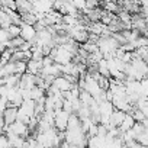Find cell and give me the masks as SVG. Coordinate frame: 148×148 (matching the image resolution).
<instances>
[{
  "instance_id": "1",
  "label": "cell",
  "mask_w": 148,
  "mask_h": 148,
  "mask_svg": "<svg viewBox=\"0 0 148 148\" xmlns=\"http://www.w3.org/2000/svg\"><path fill=\"white\" fill-rule=\"evenodd\" d=\"M49 57L54 60L55 64H58V65H65V64L73 62L74 54H71L70 51H67L65 48H62L61 45H58V47H54V48L51 49Z\"/></svg>"
},
{
  "instance_id": "20",
  "label": "cell",
  "mask_w": 148,
  "mask_h": 148,
  "mask_svg": "<svg viewBox=\"0 0 148 148\" xmlns=\"http://www.w3.org/2000/svg\"><path fill=\"white\" fill-rule=\"evenodd\" d=\"M122 148H128V147H125V145H123V147H122Z\"/></svg>"
},
{
  "instance_id": "9",
  "label": "cell",
  "mask_w": 148,
  "mask_h": 148,
  "mask_svg": "<svg viewBox=\"0 0 148 148\" xmlns=\"http://www.w3.org/2000/svg\"><path fill=\"white\" fill-rule=\"evenodd\" d=\"M134 125H135V119H134L132 113H126L125 119H123L122 123L119 125V131H121L122 134H123V132H128V131H131V129L134 128Z\"/></svg>"
},
{
  "instance_id": "10",
  "label": "cell",
  "mask_w": 148,
  "mask_h": 148,
  "mask_svg": "<svg viewBox=\"0 0 148 148\" xmlns=\"http://www.w3.org/2000/svg\"><path fill=\"white\" fill-rule=\"evenodd\" d=\"M13 25V21H12V18L0 8V28L2 29H8L9 26H12Z\"/></svg>"
},
{
  "instance_id": "13",
  "label": "cell",
  "mask_w": 148,
  "mask_h": 148,
  "mask_svg": "<svg viewBox=\"0 0 148 148\" xmlns=\"http://www.w3.org/2000/svg\"><path fill=\"white\" fill-rule=\"evenodd\" d=\"M102 6L105 8V12L106 13H119V3H115V2H105L102 3Z\"/></svg>"
},
{
  "instance_id": "15",
  "label": "cell",
  "mask_w": 148,
  "mask_h": 148,
  "mask_svg": "<svg viewBox=\"0 0 148 148\" xmlns=\"http://www.w3.org/2000/svg\"><path fill=\"white\" fill-rule=\"evenodd\" d=\"M26 62L28 61H15V64H16V74H18V76H22V74L26 73Z\"/></svg>"
},
{
  "instance_id": "8",
  "label": "cell",
  "mask_w": 148,
  "mask_h": 148,
  "mask_svg": "<svg viewBox=\"0 0 148 148\" xmlns=\"http://www.w3.org/2000/svg\"><path fill=\"white\" fill-rule=\"evenodd\" d=\"M42 61H35V60H29L26 62V73L32 74V76H39L41 70H42Z\"/></svg>"
},
{
  "instance_id": "17",
  "label": "cell",
  "mask_w": 148,
  "mask_h": 148,
  "mask_svg": "<svg viewBox=\"0 0 148 148\" xmlns=\"http://www.w3.org/2000/svg\"><path fill=\"white\" fill-rule=\"evenodd\" d=\"M71 5L74 6V9H76L77 12H83L86 9V2L84 0H73Z\"/></svg>"
},
{
  "instance_id": "2",
  "label": "cell",
  "mask_w": 148,
  "mask_h": 148,
  "mask_svg": "<svg viewBox=\"0 0 148 148\" xmlns=\"http://www.w3.org/2000/svg\"><path fill=\"white\" fill-rule=\"evenodd\" d=\"M70 113L65 112L64 109H57L55 110V116H54V128L58 132H65L67 126H68V121H70Z\"/></svg>"
},
{
  "instance_id": "7",
  "label": "cell",
  "mask_w": 148,
  "mask_h": 148,
  "mask_svg": "<svg viewBox=\"0 0 148 148\" xmlns=\"http://www.w3.org/2000/svg\"><path fill=\"white\" fill-rule=\"evenodd\" d=\"M3 119H5V125H12L18 121V108L13 106H8V109L3 112Z\"/></svg>"
},
{
  "instance_id": "16",
  "label": "cell",
  "mask_w": 148,
  "mask_h": 148,
  "mask_svg": "<svg viewBox=\"0 0 148 148\" xmlns=\"http://www.w3.org/2000/svg\"><path fill=\"white\" fill-rule=\"evenodd\" d=\"M139 84H141V97H148V77L142 79Z\"/></svg>"
},
{
  "instance_id": "5",
  "label": "cell",
  "mask_w": 148,
  "mask_h": 148,
  "mask_svg": "<svg viewBox=\"0 0 148 148\" xmlns=\"http://www.w3.org/2000/svg\"><path fill=\"white\" fill-rule=\"evenodd\" d=\"M51 86H54V87H55L58 92H61V93H67V92H70V90L74 87V84H73L71 82H68L64 76H58V77H55Z\"/></svg>"
},
{
  "instance_id": "6",
  "label": "cell",
  "mask_w": 148,
  "mask_h": 148,
  "mask_svg": "<svg viewBox=\"0 0 148 148\" xmlns=\"http://www.w3.org/2000/svg\"><path fill=\"white\" fill-rule=\"evenodd\" d=\"M36 86V76H32L29 73H25L21 76L19 80V89H26V90H32Z\"/></svg>"
},
{
  "instance_id": "3",
  "label": "cell",
  "mask_w": 148,
  "mask_h": 148,
  "mask_svg": "<svg viewBox=\"0 0 148 148\" xmlns=\"http://www.w3.org/2000/svg\"><path fill=\"white\" fill-rule=\"evenodd\" d=\"M36 35H38V32H36V29H35L34 25H29V23H23L22 22V25H21V38L25 42H31L34 45V41L36 39Z\"/></svg>"
},
{
  "instance_id": "18",
  "label": "cell",
  "mask_w": 148,
  "mask_h": 148,
  "mask_svg": "<svg viewBox=\"0 0 148 148\" xmlns=\"http://www.w3.org/2000/svg\"><path fill=\"white\" fill-rule=\"evenodd\" d=\"M9 41H10V36H9L8 31L0 28V44H8Z\"/></svg>"
},
{
  "instance_id": "19",
  "label": "cell",
  "mask_w": 148,
  "mask_h": 148,
  "mask_svg": "<svg viewBox=\"0 0 148 148\" xmlns=\"http://www.w3.org/2000/svg\"><path fill=\"white\" fill-rule=\"evenodd\" d=\"M0 60H2V52H0Z\"/></svg>"
},
{
  "instance_id": "4",
  "label": "cell",
  "mask_w": 148,
  "mask_h": 148,
  "mask_svg": "<svg viewBox=\"0 0 148 148\" xmlns=\"http://www.w3.org/2000/svg\"><path fill=\"white\" fill-rule=\"evenodd\" d=\"M34 13L36 15H48L54 10V2H47V0H39V2H32Z\"/></svg>"
},
{
  "instance_id": "14",
  "label": "cell",
  "mask_w": 148,
  "mask_h": 148,
  "mask_svg": "<svg viewBox=\"0 0 148 148\" xmlns=\"http://www.w3.org/2000/svg\"><path fill=\"white\" fill-rule=\"evenodd\" d=\"M6 31H8V34H9L10 39L21 36V26H19V25H15V23H13V25H12V26H9Z\"/></svg>"
},
{
  "instance_id": "11",
  "label": "cell",
  "mask_w": 148,
  "mask_h": 148,
  "mask_svg": "<svg viewBox=\"0 0 148 148\" xmlns=\"http://www.w3.org/2000/svg\"><path fill=\"white\" fill-rule=\"evenodd\" d=\"M96 68H97V73L100 74V76H103V77H106V79H110V73H109V65H108V61L103 58L97 65H96Z\"/></svg>"
},
{
  "instance_id": "12",
  "label": "cell",
  "mask_w": 148,
  "mask_h": 148,
  "mask_svg": "<svg viewBox=\"0 0 148 148\" xmlns=\"http://www.w3.org/2000/svg\"><path fill=\"white\" fill-rule=\"evenodd\" d=\"M19 80H21V76H18V74H12V76H8L3 79L5 82V86L12 89V87H18L19 86Z\"/></svg>"
}]
</instances>
